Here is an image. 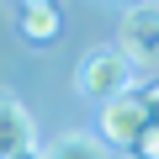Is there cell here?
I'll return each mask as SVG.
<instances>
[{"label":"cell","instance_id":"1","mask_svg":"<svg viewBox=\"0 0 159 159\" xmlns=\"http://www.w3.org/2000/svg\"><path fill=\"white\" fill-rule=\"evenodd\" d=\"M74 85H80V96L85 101H117V96H127L133 85H138V69L117 53V48H90L85 58H80V69H74Z\"/></svg>","mask_w":159,"mask_h":159},{"label":"cell","instance_id":"2","mask_svg":"<svg viewBox=\"0 0 159 159\" xmlns=\"http://www.w3.org/2000/svg\"><path fill=\"white\" fill-rule=\"evenodd\" d=\"M117 53H122L133 69L159 64V0H138V6H127V11H122Z\"/></svg>","mask_w":159,"mask_h":159},{"label":"cell","instance_id":"3","mask_svg":"<svg viewBox=\"0 0 159 159\" xmlns=\"http://www.w3.org/2000/svg\"><path fill=\"white\" fill-rule=\"evenodd\" d=\"M148 127H154V122H148V106H143V90H138V85H133L127 96H117V101L101 106V133H106V143H117V148H133Z\"/></svg>","mask_w":159,"mask_h":159},{"label":"cell","instance_id":"4","mask_svg":"<svg viewBox=\"0 0 159 159\" xmlns=\"http://www.w3.org/2000/svg\"><path fill=\"white\" fill-rule=\"evenodd\" d=\"M32 138H37V133H32V111H27L11 90H0V159H11V154H21V148H37Z\"/></svg>","mask_w":159,"mask_h":159},{"label":"cell","instance_id":"5","mask_svg":"<svg viewBox=\"0 0 159 159\" xmlns=\"http://www.w3.org/2000/svg\"><path fill=\"white\" fill-rule=\"evenodd\" d=\"M43 159H111V148H106L96 133H58V138L43 148Z\"/></svg>","mask_w":159,"mask_h":159},{"label":"cell","instance_id":"6","mask_svg":"<svg viewBox=\"0 0 159 159\" xmlns=\"http://www.w3.org/2000/svg\"><path fill=\"white\" fill-rule=\"evenodd\" d=\"M21 32H27V43H53L58 37V11L53 6H27L21 11Z\"/></svg>","mask_w":159,"mask_h":159},{"label":"cell","instance_id":"7","mask_svg":"<svg viewBox=\"0 0 159 159\" xmlns=\"http://www.w3.org/2000/svg\"><path fill=\"white\" fill-rule=\"evenodd\" d=\"M133 154H138V159H159V122H154V127L133 143Z\"/></svg>","mask_w":159,"mask_h":159},{"label":"cell","instance_id":"8","mask_svg":"<svg viewBox=\"0 0 159 159\" xmlns=\"http://www.w3.org/2000/svg\"><path fill=\"white\" fill-rule=\"evenodd\" d=\"M143 106H148V122H159V85L143 90Z\"/></svg>","mask_w":159,"mask_h":159},{"label":"cell","instance_id":"9","mask_svg":"<svg viewBox=\"0 0 159 159\" xmlns=\"http://www.w3.org/2000/svg\"><path fill=\"white\" fill-rule=\"evenodd\" d=\"M11 159H43V148H21V154H11Z\"/></svg>","mask_w":159,"mask_h":159},{"label":"cell","instance_id":"10","mask_svg":"<svg viewBox=\"0 0 159 159\" xmlns=\"http://www.w3.org/2000/svg\"><path fill=\"white\" fill-rule=\"evenodd\" d=\"M21 6H48V0H21Z\"/></svg>","mask_w":159,"mask_h":159},{"label":"cell","instance_id":"11","mask_svg":"<svg viewBox=\"0 0 159 159\" xmlns=\"http://www.w3.org/2000/svg\"><path fill=\"white\" fill-rule=\"evenodd\" d=\"M133 6H138V0H133Z\"/></svg>","mask_w":159,"mask_h":159}]
</instances>
